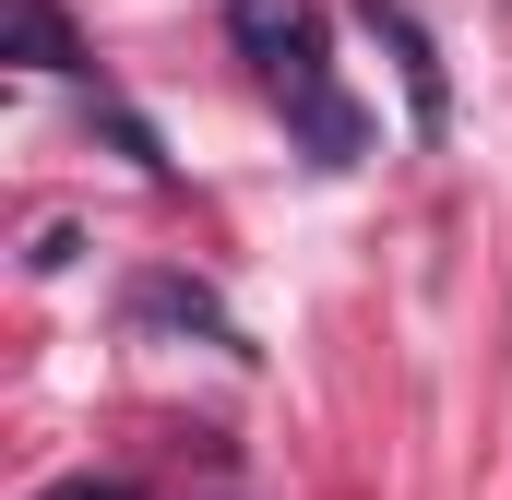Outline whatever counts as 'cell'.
Here are the masks:
<instances>
[{
    "instance_id": "obj_1",
    "label": "cell",
    "mask_w": 512,
    "mask_h": 500,
    "mask_svg": "<svg viewBox=\"0 0 512 500\" xmlns=\"http://www.w3.org/2000/svg\"><path fill=\"white\" fill-rule=\"evenodd\" d=\"M227 36H239V60L262 72V96L286 108V131L310 143V167H358L370 155V120L334 84V48H322V12L310 0H227Z\"/></svg>"
},
{
    "instance_id": "obj_5",
    "label": "cell",
    "mask_w": 512,
    "mask_h": 500,
    "mask_svg": "<svg viewBox=\"0 0 512 500\" xmlns=\"http://www.w3.org/2000/svg\"><path fill=\"white\" fill-rule=\"evenodd\" d=\"M36 500H143L131 477H60V489H36Z\"/></svg>"
},
{
    "instance_id": "obj_3",
    "label": "cell",
    "mask_w": 512,
    "mask_h": 500,
    "mask_svg": "<svg viewBox=\"0 0 512 500\" xmlns=\"http://www.w3.org/2000/svg\"><path fill=\"white\" fill-rule=\"evenodd\" d=\"M120 310L143 322V334H203V346H227V358H251V334L227 322V298L215 286H191V274H131Z\"/></svg>"
},
{
    "instance_id": "obj_2",
    "label": "cell",
    "mask_w": 512,
    "mask_h": 500,
    "mask_svg": "<svg viewBox=\"0 0 512 500\" xmlns=\"http://www.w3.org/2000/svg\"><path fill=\"white\" fill-rule=\"evenodd\" d=\"M358 24L382 36V48H393V72H405V120L441 143V131H453V84H441V48H429V24H417L405 0H358Z\"/></svg>"
},
{
    "instance_id": "obj_4",
    "label": "cell",
    "mask_w": 512,
    "mask_h": 500,
    "mask_svg": "<svg viewBox=\"0 0 512 500\" xmlns=\"http://www.w3.org/2000/svg\"><path fill=\"white\" fill-rule=\"evenodd\" d=\"M12 48H24L36 72H84V48H72V24H60V0H12Z\"/></svg>"
}]
</instances>
